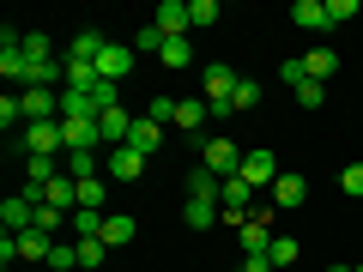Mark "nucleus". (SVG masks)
I'll return each mask as SVG.
<instances>
[{
    "mask_svg": "<svg viewBox=\"0 0 363 272\" xmlns=\"http://www.w3.org/2000/svg\"><path fill=\"white\" fill-rule=\"evenodd\" d=\"M67 152V128L61 121H30L25 128V157H61Z\"/></svg>",
    "mask_w": 363,
    "mask_h": 272,
    "instance_id": "nucleus-1",
    "label": "nucleus"
},
{
    "mask_svg": "<svg viewBox=\"0 0 363 272\" xmlns=\"http://www.w3.org/2000/svg\"><path fill=\"white\" fill-rule=\"evenodd\" d=\"M18 103H25V128L30 121H61V91H49V85L18 91Z\"/></svg>",
    "mask_w": 363,
    "mask_h": 272,
    "instance_id": "nucleus-2",
    "label": "nucleus"
},
{
    "mask_svg": "<svg viewBox=\"0 0 363 272\" xmlns=\"http://www.w3.org/2000/svg\"><path fill=\"white\" fill-rule=\"evenodd\" d=\"M236 85H242V79H236L230 67H206V109H212V115H230Z\"/></svg>",
    "mask_w": 363,
    "mask_h": 272,
    "instance_id": "nucleus-3",
    "label": "nucleus"
},
{
    "mask_svg": "<svg viewBox=\"0 0 363 272\" xmlns=\"http://www.w3.org/2000/svg\"><path fill=\"white\" fill-rule=\"evenodd\" d=\"M61 128H67V152H104V121L97 115H73Z\"/></svg>",
    "mask_w": 363,
    "mask_h": 272,
    "instance_id": "nucleus-4",
    "label": "nucleus"
},
{
    "mask_svg": "<svg viewBox=\"0 0 363 272\" xmlns=\"http://www.w3.org/2000/svg\"><path fill=\"white\" fill-rule=\"evenodd\" d=\"M236 176H242L248 188H272L285 169H279V157H272V152H242V169H236Z\"/></svg>",
    "mask_w": 363,
    "mask_h": 272,
    "instance_id": "nucleus-5",
    "label": "nucleus"
},
{
    "mask_svg": "<svg viewBox=\"0 0 363 272\" xmlns=\"http://www.w3.org/2000/svg\"><path fill=\"white\" fill-rule=\"evenodd\" d=\"M200 145H206V169H212L218 181H230L236 169H242V152H236L230 140H206V133H200Z\"/></svg>",
    "mask_w": 363,
    "mask_h": 272,
    "instance_id": "nucleus-6",
    "label": "nucleus"
},
{
    "mask_svg": "<svg viewBox=\"0 0 363 272\" xmlns=\"http://www.w3.org/2000/svg\"><path fill=\"white\" fill-rule=\"evenodd\" d=\"M128 73H133V49H128V42H104V55H97V79L121 85Z\"/></svg>",
    "mask_w": 363,
    "mask_h": 272,
    "instance_id": "nucleus-7",
    "label": "nucleus"
},
{
    "mask_svg": "<svg viewBox=\"0 0 363 272\" xmlns=\"http://www.w3.org/2000/svg\"><path fill=\"white\" fill-rule=\"evenodd\" d=\"M145 164H152V157H140L133 145H116V152H109V181H140Z\"/></svg>",
    "mask_w": 363,
    "mask_h": 272,
    "instance_id": "nucleus-8",
    "label": "nucleus"
},
{
    "mask_svg": "<svg viewBox=\"0 0 363 272\" xmlns=\"http://www.w3.org/2000/svg\"><path fill=\"white\" fill-rule=\"evenodd\" d=\"M152 25L164 30V37H188V30H194V18H188V0H164Z\"/></svg>",
    "mask_w": 363,
    "mask_h": 272,
    "instance_id": "nucleus-9",
    "label": "nucleus"
},
{
    "mask_svg": "<svg viewBox=\"0 0 363 272\" xmlns=\"http://www.w3.org/2000/svg\"><path fill=\"white\" fill-rule=\"evenodd\" d=\"M303 200H309V181H303V176L285 169V176L272 181V212H291V206H303Z\"/></svg>",
    "mask_w": 363,
    "mask_h": 272,
    "instance_id": "nucleus-10",
    "label": "nucleus"
},
{
    "mask_svg": "<svg viewBox=\"0 0 363 272\" xmlns=\"http://www.w3.org/2000/svg\"><path fill=\"white\" fill-rule=\"evenodd\" d=\"M206 121H212L206 97H182V103H176V128H182V133H194V140H200V133H206Z\"/></svg>",
    "mask_w": 363,
    "mask_h": 272,
    "instance_id": "nucleus-11",
    "label": "nucleus"
},
{
    "mask_svg": "<svg viewBox=\"0 0 363 272\" xmlns=\"http://www.w3.org/2000/svg\"><path fill=\"white\" fill-rule=\"evenodd\" d=\"M128 145L140 157H152L157 145H164V121H152V115H133V133H128Z\"/></svg>",
    "mask_w": 363,
    "mask_h": 272,
    "instance_id": "nucleus-12",
    "label": "nucleus"
},
{
    "mask_svg": "<svg viewBox=\"0 0 363 272\" xmlns=\"http://www.w3.org/2000/svg\"><path fill=\"white\" fill-rule=\"evenodd\" d=\"M104 30H79L73 42H67V61H85V67H97V55H104Z\"/></svg>",
    "mask_w": 363,
    "mask_h": 272,
    "instance_id": "nucleus-13",
    "label": "nucleus"
},
{
    "mask_svg": "<svg viewBox=\"0 0 363 272\" xmlns=\"http://www.w3.org/2000/svg\"><path fill=\"white\" fill-rule=\"evenodd\" d=\"M291 18H297L303 30H333V18H327V0H297V6H291Z\"/></svg>",
    "mask_w": 363,
    "mask_h": 272,
    "instance_id": "nucleus-14",
    "label": "nucleus"
},
{
    "mask_svg": "<svg viewBox=\"0 0 363 272\" xmlns=\"http://www.w3.org/2000/svg\"><path fill=\"white\" fill-rule=\"evenodd\" d=\"M133 236H140V224H133L128 212H109V218H104V242H109V248H128Z\"/></svg>",
    "mask_w": 363,
    "mask_h": 272,
    "instance_id": "nucleus-15",
    "label": "nucleus"
},
{
    "mask_svg": "<svg viewBox=\"0 0 363 272\" xmlns=\"http://www.w3.org/2000/svg\"><path fill=\"white\" fill-rule=\"evenodd\" d=\"M333 73H339V55L333 49H309V55H303V79H321V85H327Z\"/></svg>",
    "mask_w": 363,
    "mask_h": 272,
    "instance_id": "nucleus-16",
    "label": "nucleus"
},
{
    "mask_svg": "<svg viewBox=\"0 0 363 272\" xmlns=\"http://www.w3.org/2000/svg\"><path fill=\"white\" fill-rule=\"evenodd\" d=\"M236 236H242V248H248V254H272V224L248 218V224H242V230H236Z\"/></svg>",
    "mask_w": 363,
    "mask_h": 272,
    "instance_id": "nucleus-17",
    "label": "nucleus"
},
{
    "mask_svg": "<svg viewBox=\"0 0 363 272\" xmlns=\"http://www.w3.org/2000/svg\"><path fill=\"white\" fill-rule=\"evenodd\" d=\"M218 212H224L218 200H188V206H182V224H188V230H206V224L218 218Z\"/></svg>",
    "mask_w": 363,
    "mask_h": 272,
    "instance_id": "nucleus-18",
    "label": "nucleus"
},
{
    "mask_svg": "<svg viewBox=\"0 0 363 272\" xmlns=\"http://www.w3.org/2000/svg\"><path fill=\"white\" fill-rule=\"evenodd\" d=\"M218 188H224V181L212 176L206 164H200V169H188V200H218Z\"/></svg>",
    "mask_w": 363,
    "mask_h": 272,
    "instance_id": "nucleus-19",
    "label": "nucleus"
},
{
    "mask_svg": "<svg viewBox=\"0 0 363 272\" xmlns=\"http://www.w3.org/2000/svg\"><path fill=\"white\" fill-rule=\"evenodd\" d=\"M157 61H164V67H194V42H188V37H164Z\"/></svg>",
    "mask_w": 363,
    "mask_h": 272,
    "instance_id": "nucleus-20",
    "label": "nucleus"
},
{
    "mask_svg": "<svg viewBox=\"0 0 363 272\" xmlns=\"http://www.w3.org/2000/svg\"><path fill=\"white\" fill-rule=\"evenodd\" d=\"M97 169H104V152H67V176L73 181H91Z\"/></svg>",
    "mask_w": 363,
    "mask_h": 272,
    "instance_id": "nucleus-21",
    "label": "nucleus"
},
{
    "mask_svg": "<svg viewBox=\"0 0 363 272\" xmlns=\"http://www.w3.org/2000/svg\"><path fill=\"white\" fill-rule=\"evenodd\" d=\"M25 61H30V67H49V61H55V42L43 37V30H25ZM30 85H37V79H30Z\"/></svg>",
    "mask_w": 363,
    "mask_h": 272,
    "instance_id": "nucleus-22",
    "label": "nucleus"
},
{
    "mask_svg": "<svg viewBox=\"0 0 363 272\" xmlns=\"http://www.w3.org/2000/svg\"><path fill=\"white\" fill-rule=\"evenodd\" d=\"M61 224H73V212H55V206H37V224H30V230H43V236H55V242H61Z\"/></svg>",
    "mask_w": 363,
    "mask_h": 272,
    "instance_id": "nucleus-23",
    "label": "nucleus"
},
{
    "mask_svg": "<svg viewBox=\"0 0 363 272\" xmlns=\"http://www.w3.org/2000/svg\"><path fill=\"white\" fill-rule=\"evenodd\" d=\"M104 260H109V242H104V236H91V242H79V272L104 266Z\"/></svg>",
    "mask_w": 363,
    "mask_h": 272,
    "instance_id": "nucleus-24",
    "label": "nucleus"
},
{
    "mask_svg": "<svg viewBox=\"0 0 363 272\" xmlns=\"http://www.w3.org/2000/svg\"><path fill=\"white\" fill-rule=\"evenodd\" d=\"M297 254H303V248L291 242V236H272V254H267V260H272V272H285V266H291Z\"/></svg>",
    "mask_w": 363,
    "mask_h": 272,
    "instance_id": "nucleus-25",
    "label": "nucleus"
},
{
    "mask_svg": "<svg viewBox=\"0 0 363 272\" xmlns=\"http://www.w3.org/2000/svg\"><path fill=\"white\" fill-rule=\"evenodd\" d=\"M255 103H260V85H255V79H242V85H236V97H230V115H248Z\"/></svg>",
    "mask_w": 363,
    "mask_h": 272,
    "instance_id": "nucleus-26",
    "label": "nucleus"
},
{
    "mask_svg": "<svg viewBox=\"0 0 363 272\" xmlns=\"http://www.w3.org/2000/svg\"><path fill=\"white\" fill-rule=\"evenodd\" d=\"M79 212H104V181H79Z\"/></svg>",
    "mask_w": 363,
    "mask_h": 272,
    "instance_id": "nucleus-27",
    "label": "nucleus"
},
{
    "mask_svg": "<svg viewBox=\"0 0 363 272\" xmlns=\"http://www.w3.org/2000/svg\"><path fill=\"white\" fill-rule=\"evenodd\" d=\"M297 103L303 109H321L327 103V85H321V79H303V85H297Z\"/></svg>",
    "mask_w": 363,
    "mask_h": 272,
    "instance_id": "nucleus-28",
    "label": "nucleus"
},
{
    "mask_svg": "<svg viewBox=\"0 0 363 272\" xmlns=\"http://www.w3.org/2000/svg\"><path fill=\"white\" fill-rule=\"evenodd\" d=\"M18 121H25V103H18L13 91H6V97H0V128L13 133V128H18Z\"/></svg>",
    "mask_w": 363,
    "mask_h": 272,
    "instance_id": "nucleus-29",
    "label": "nucleus"
},
{
    "mask_svg": "<svg viewBox=\"0 0 363 272\" xmlns=\"http://www.w3.org/2000/svg\"><path fill=\"white\" fill-rule=\"evenodd\" d=\"M188 18H194V30L200 25H218V0H188Z\"/></svg>",
    "mask_w": 363,
    "mask_h": 272,
    "instance_id": "nucleus-30",
    "label": "nucleus"
},
{
    "mask_svg": "<svg viewBox=\"0 0 363 272\" xmlns=\"http://www.w3.org/2000/svg\"><path fill=\"white\" fill-rule=\"evenodd\" d=\"M339 188H345L351 200H363V164H345V169H339Z\"/></svg>",
    "mask_w": 363,
    "mask_h": 272,
    "instance_id": "nucleus-31",
    "label": "nucleus"
},
{
    "mask_svg": "<svg viewBox=\"0 0 363 272\" xmlns=\"http://www.w3.org/2000/svg\"><path fill=\"white\" fill-rule=\"evenodd\" d=\"M327 18H333V25H351V18H357V0H327Z\"/></svg>",
    "mask_w": 363,
    "mask_h": 272,
    "instance_id": "nucleus-32",
    "label": "nucleus"
},
{
    "mask_svg": "<svg viewBox=\"0 0 363 272\" xmlns=\"http://www.w3.org/2000/svg\"><path fill=\"white\" fill-rule=\"evenodd\" d=\"M133 49H152V55H157V49H164V30H157V25H145L140 37H133Z\"/></svg>",
    "mask_w": 363,
    "mask_h": 272,
    "instance_id": "nucleus-33",
    "label": "nucleus"
},
{
    "mask_svg": "<svg viewBox=\"0 0 363 272\" xmlns=\"http://www.w3.org/2000/svg\"><path fill=\"white\" fill-rule=\"evenodd\" d=\"M152 121H176V97H152V109H145Z\"/></svg>",
    "mask_w": 363,
    "mask_h": 272,
    "instance_id": "nucleus-34",
    "label": "nucleus"
},
{
    "mask_svg": "<svg viewBox=\"0 0 363 272\" xmlns=\"http://www.w3.org/2000/svg\"><path fill=\"white\" fill-rule=\"evenodd\" d=\"M279 79H285V85L297 91V85H303V55H297V61H285V67H279Z\"/></svg>",
    "mask_w": 363,
    "mask_h": 272,
    "instance_id": "nucleus-35",
    "label": "nucleus"
},
{
    "mask_svg": "<svg viewBox=\"0 0 363 272\" xmlns=\"http://www.w3.org/2000/svg\"><path fill=\"white\" fill-rule=\"evenodd\" d=\"M327 272H357V266H327Z\"/></svg>",
    "mask_w": 363,
    "mask_h": 272,
    "instance_id": "nucleus-36",
    "label": "nucleus"
},
{
    "mask_svg": "<svg viewBox=\"0 0 363 272\" xmlns=\"http://www.w3.org/2000/svg\"><path fill=\"white\" fill-rule=\"evenodd\" d=\"M30 272H55V266H30Z\"/></svg>",
    "mask_w": 363,
    "mask_h": 272,
    "instance_id": "nucleus-37",
    "label": "nucleus"
}]
</instances>
